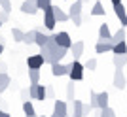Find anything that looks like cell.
<instances>
[{
	"label": "cell",
	"instance_id": "cell-47",
	"mask_svg": "<svg viewBox=\"0 0 127 117\" xmlns=\"http://www.w3.org/2000/svg\"><path fill=\"white\" fill-rule=\"evenodd\" d=\"M0 27H2V23H0Z\"/></svg>",
	"mask_w": 127,
	"mask_h": 117
},
{
	"label": "cell",
	"instance_id": "cell-41",
	"mask_svg": "<svg viewBox=\"0 0 127 117\" xmlns=\"http://www.w3.org/2000/svg\"><path fill=\"white\" fill-rule=\"evenodd\" d=\"M80 2H82V4H89L91 0H80Z\"/></svg>",
	"mask_w": 127,
	"mask_h": 117
},
{
	"label": "cell",
	"instance_id": "cell-30",
	"mask_svg": "<svg viewBox=\"0 0 127 117\" xmlns=\"http://www.w3.org/2000/svg\"><path fill=\"white\" fill-rule=\"evenodd\" d=\"M101 117H116V112L112 108H104V110H101Z\"/></svg>",
	"mask_w": 127,
	"mask_h": 117
},
{
	"label": "cell",
	"instance_id": "cell-22",
	"mask_svg": "<svg viewBox=\"0 0 127 117\" xmlns=\"http://www.w3.org/2000/svg\"><path fill=\"white\" fill-rule=\"evenodd\" d=\"M29 79H31V85H38L40 83V70H29Z\"/></svg>",
	"mask_w": 127,
	"mask_h": 117
},
{
	"label": "cell",
	"instance_id": "cell-6",
	"mask_svg": "<svg viewBox=\"0 0 127 117\" xmlns=\"http://www.w3.org/2000/svg\"><path fill=\"white\" fill-rule=\"evenodd\" d=\"M125 85H127L125 72H123V70H116V72H114V87L120 89V91H123V89H125Z\"/></svg>",
	"mask_w": 127,
	"mask_h": 117
},
{
	"label": "cell",
	"instance_id": "cell-34",
	"mask_svg": "<svg viewBox=\"0 0 127 117\" xmlns=\"http://www.w3.org/2000/svg\"><path fill=\"white\" fill-rule=\"evenodd\" d=\"M46 98H55V89L51 85L46 87Z\"/></svg>",
	"mask_w": 127,
	"mask_h": 117
},
{
	"label": "cell",
	"instance_id": "cell-12",
	"mask_svg": "<svg viewBox=\"0 0 127 117\" xmlns=\"http://www.w3.org/2000/svg\"><path fill=\"white\" fill-rule=\"evenodd\" d=\"M108 98H110V95H108L106 91H102V93H97V108H99V110H104V108H108Z\"/></svg>",
	"mask_w": 127,
	"mask_h": 117
},
{
	"label": "cell",
	"instance_id": "cell-32",
	"mask_svg": "<svg viewBox=\"0 0 127 117\" xmlns=\"http://www.w3.org/2000/svg\"><path fill=\"white\" fill-rule=\"evenodd\" d=\"M38 85H40V83H38ZM38 85H29V98H34V100H36V87Z\"/></svg>",
	"mask_w": 127,
	"mask_h": 117
},
{
	"label": "cell",
	"instance_id": "cell-45",
	"mask_svg": "<svg viewBox=\"0 0 127 117\" xmlns=\"http://www.w3.org/2000/svg\"><path fill=\"white\" fill-rule=\"evenodd\" d=\"M40 117H48V115H40Z\"/></svg>",
	"mask_w": 127,
	"mask_h": 117
},
{
	"label": "cell",
	"instance_id": "cell-44",
	"mask_svg": "<svg viewBox=\"0 0 127 117\" xmlns=\"http://www.w3.org/2000/svg\"><path fill=\"white\" fill-rule=\"evenodd\" d=\"M4 117H11V115H10V113H8V112H6V113H4Z\"/></svg>",
	"mask_w": 127,
	"mask_h": 117
},
{
	"label": "cell",
	"instance_id": "cell-39",
	"mask_svg": "<svg viewBox=\"0 0 127 117\" xmlns=\"http://www.w3.org/2000/svg\"><path fill=\"white\" fill-rule=\"evenodd\" d=\"M0 43H2V45H6V38L2 36V34H0Z\"/></svg>",
	"mask_w": 127,
	"mask_h": 117
},
{
	"label": "cell",
	"instance_id": "cell-28",
	"mask_svg": "<svg viewBox=\"0 0 127 117\" xmlns=\"http://www.w3.org/2000/svg\"><path fill=\"white\" fill-rule=\"evenodd\" d=\"M95 68H97V58H89V60L84 64V70H89V72H93Z\"/></svg>",
	"mask_w": 127,
	"mask_h": 117
},
{
	"label": "cell",
	"instance_id": "cell-27",
	"mask_svg": "<svg viewBox=\"0 0 127 117\" xmlns=\"http://www.w3.org/2000/svg\"><path fill=\"white\" fill-rule=\"evenodd\" d=\"M23 43H27V45L34 43V30H29V32H25V36H23Z\"/></svg>",
	"mask_w": 127,
	"mask_h": 117
},
{
	"label": "cell",
	"instance_id": "cell-7",
	"mask_svg": "<svg viewBox=\"0 0 127 117\" xmlns=\"http://www.w3.org/2000/svg\"><path fill=\"white\" fill-rule=\"evenodd\" d=\"M21 11L27 13V15H36L38 8H36V0H25L21 4Z\"/></svg>",
	"mask_w": 127,
	"mask_h": 117
},
{
	"label": "cell",
	"instance_id": "cell-18",
	"mask_svg": "<svg viewBox=\"0 0 127 117\" xmlns=\"http://www.w3.org/2000/svg\"><path fill=\"white\" fill-rule=\"evenodd\" d=\"M23 112H25V117H34L36 115V110H34V106H32L31 100L23 102Z\"/></svg>",
	"mask_w": 127,
	"mask_h": 117
},
{
	"label": "cell",
	"instance_id": "cell-3",
	"mask_svg": "<svg viewBox=\"0 0 127 117\" xmlns=\"http://www.w3.org/2000/svg\"><path fill=\"white\" fill-rule=\"evenodd\" d=\"M27 66H29V70H40L44 66V60H42V57L40 55H29L27 57Z\"/></svg>",
	"mask_w": 127,
	"mask_h": 117
},
{
	"label": "cell",
	"instance_id": "cell-8",
	"mask_svg": "<svg viewBox=\"0 0 127 117\" xmlns=\"http://www.w3.org/2000/svg\"><path fill=\"white\" fill-rule=\"evenodd\" d=\"M51 13H53V19H55V23H66V21H68L66 11H63L59 6H53V4H51Z\"/></svg>",
	"mask_w": 127,
	"mask_h": 117
},
{
	"label": "cell",
	"instance_id": "cell-15",
	"mask_svg": "<svg viewBox=\"0 0 127 117\" xmlns=\"http://www.w3.org/2000/svg\"><path fill=\"white\" fill-rule=\"evenodd\" d=\"M82 6H84V4H82L80 0H76L74 4L70 6V8H68V13H66L68 19H70V17H76V15H82Z\"/></svg>",
	"mask_w": 127,
	"mask_h": 117
},
{
	"label": "cell",
	"instance_id": "cell-21",
	"mask_svg": "<svg viewBox=\"0 0 127 117\" xmlns=\"http://www.w3.org/2000/svg\"><path fill=\"white\" fill-rule=\"evenodd\" d=\"M66 98H68V102L76 100V87H74V81H70L68 85H66Z\"/></svg>",
	"mask_w": 127,
	"mask_h": 117
},
{
	"label": "cell",
	"instance_id": "cell-9",
	"mask_svg": "<svg viewBox=\"0 0 127 117\" xmlns=\"http://www.w3.org/2000/svg\"><path fill=\"white\" fill-rule=\"evenodd\" d=\"M84 42H72V45H70V55H72V58H74V60H78L80 57H82V55H84Z\"/></svg>",
	"mask_w": 127,
	"mask_h": 117
},
{
	"label": "cell",
	"instance_id": "cell-19",
	"mask_svg": "<svg viewBox=\"0 0 127 117\" xmlns=\"http://www.w3.org/2000/svg\"><path fill=\"white\" fill-rule=\"evenodd\" d=\"M95 51H97L99 55L106 53V51H112V43H110V42H97V45H95Z\"/></svg>",
	"mask_w": 127,
	"mask_h": 117
},
{
	"label": "cell",
	"instance_id": "cell-14",
	"mask_svg": "<svg viewBox=\"0 0 127 117\" xmlns=\"http://www.w3.org/2000/svg\"><path fill=\"white\" fill-rule=\"evenodd\" d=\"M125 36H127V32H125V28L122 27V28H120V30L116 32V34H112L108 42H110L112 45H114V43H118V42H125Z\"/></svg>",
	"mask_w": 127,
	"mask_h": 117
},
{
	"label": "cell",
	"instance_id": "cell-36",
	"mask_svg": "<svg viewBox=\"0 0 127 117\" xmlns=\"http://www.w3.org/2000/svg\"><path fill=\"white\" fill-rule=\"evenodd\" d=\"M68 21H72V23H74V27H80V25H82V15H76V17H70Z\"/></svg>",
	"mask_w": 127,
	"mask_h": 117
},
{
	"label": "cell",
	"instance_id": "cell-26",
	"mask_svg": "<svg viewBox=\"0 0 127 117\" xmlns=\"http://www.w3.org/2000/svg\"><path fill=\"white\" fill-rule=\"evenodd\" d=\"M36 8L38 10H49L51 8V0H36Z\"/></svg>",
	"mask_w": 127,
	"mask_h": 117
},
{
	"label": "cell",
	"instance_id": "cell-46",
	"mask_svg": "<svg viewBox=\"0 0 127 117\" xmlns=\"http://www.w3.org/2000/svg\"><path fill=\"white\" fill-rule=\"evenodd\" d=\"M66 117H72V115H66Z\"/></svg>",
	"mask_w": 127,
	"mask_h": 117
},
{
	"label": "cell",
	"instance_id": "cell-2",
	"mask_svg": "<svg viewBox=\"0 0 127 117\" xmlns=\"http://www.w3.org/2000/svg\"><path fill=\"white\" fill-rule=\"evenodd\" d=\"M68 76H70V79H72V81L84 79V64L80 62V60H72V62H70Z\"/></svg>",
	"mask_w": 127,
	"mask_h": 117
},
{
	"label": "cell",
	"instance_id": "cell-33",
	"mask_svg": "<svg viewBox=\"0 0 127 117\" xmlns=\"http://www.w3.org/2000/svg\"><path fill=\"white\" fill-rule=\"evenodd\" d=\"M91 112H93V110H91L89 104H82V115H84V117H87Z\"/></svg>",
	"mask_w": 127,
	"mask_h": 117
},
{
	"label": "cell",
	"instance_id": "cell-10",
	"mask_svg": "<svg viewBox=\"0 0 127 117\" xmlns=\"http://www.w3.org/2000/svg\"><path fill=\"white\" fill-rule=\"evenodd\" d=\"M114 13H116V17H118V19H120V23H122V27L125 28V25H127L125 6H123V4H116V6H114Z\"/></svg>",
	"mask_w": 127,
	"mask_h": 117
},
{
	"label": "cell",
	"instance_id": "cell-23",
	"mask_svg": "<svg viewBox=\"0 0 127 117\" xmlns=\"http://www.w3.org/2000/svg\"><path fill=\"white\" fill-rule=\"evenodd\" d=\"M104 6L101 4V2H95L93 4V10H91V15H104Z\"/></svg>",
	"mask_w": 127,
	"mask_h": 117
},
{
	"label": "cell",
	"instance_id": "cell-16",
	"mask_svg": "<svg viewBox=\"0 0 127 117\" xmlns=\"http://www.w3.org/2000/svg\"><path fill=\"white\" fill-rule=\"evenodd\" d=\"M112 62H114L116 70H125L127 58H125V55H114V57H112Z\"/></svg>",
	"mask_w": 127,
	"mask_h": 117
},
{
	"label": "cell",
	"instance_id": "cell-35",
	"mask_svg": "<svg viewBox=\"0 0 127 117\" xmlns=\"http://www.w3.org/2000/svg\"><path fill=\"white\" fill-rule=\"evenodd\" d=\"M8 21H10V13H6V11L0 10V23L4 25V23H8Z\"/></svg>",
	"mask_w": 127,
	"mask_h": 117
},
{
	"label": "cell",
	"instance_id": "cell-4",
	"mask_svg": "<svg viewBox=\"0 0 127 117\" xmlns=\"http://www.w3.org/2000/svg\"><path fill=\"white\" fill-rule=\"evenodd\" d=\"M68 70H70V64H63V62H55V64H51V74L55 76V78L68 76Z\"/></svg>",
	"mask_w": 127,
	"mask_h": 117
},
{
	"label": "cell",
	"instance_id": "cell-11",
	"mask_svg": "<svg viewBox=\"0 0 127 117\" xmlns=\"http://www.w3.org/2000/svg\"><path fill=\"white\" fill-rule=\"evenodd\" d=\"M55 19H53V13H51V8L49 10L44 11V27H46V30H53L55 28Z\"/></svg>",
	"mask_w": 127,
	"mask_h": 117
},
{
	"label": "cell",
	"instance_id": "cell-38",
	"mask_svg": "<svg viewBox=\"0 0 127 117\" xmlns=\"http://www.w3.org/2000/svg\"><path fill=\"white\" fill-rule=\"evenodd\" d=\"M6 70H8L6 62H2V60H0V74H6Z\"/></svg>",
	"mask_w": 127,
	"mask_h": 117
},
{
	"label": "cell",
	"instance_id": "cell-24",
	"mask_svg": "<svg viewBox=\"0 0 127 117\" xmlns=\"http://www.w3.org/2000/svg\"><path fill=\"white\" fill-rule=\"evenodd\" d=\"M36 100H40V102L46 100V85H38L36 87Z\"/></svg>",
	"mask_w": 127,
	"mask_h": 117
},
{
	"label": "cell",
	"instance_id": "cell-48",
	"mask_svg": "<svg viewBox=\"0 0 127 117\" xmlns=\"http://www.w3.org/2000/svg\"><path fill=\"white\" fill-rule=\"evenodd\" d=\"M34 117H38V115H34Z\"/></svg>",
	"mask_w": 127,
	"mask_h": 117
},
{
	"label": "cell",
	"instance_id": "cell-43",
	"mask_svg": "<svg viewBox=\"0 0 127 117\" xmlns=\"http://www.w3.org/2000/svg\"><path fill=\"white\" fill-rule=\"evenodd\" d=\"M4 113H6L4 110H0V117H4Z\"/></svg>",
	"mask_w": 127,
	"mask_h": 117
},
{
	"label": "cell",
	"instance_id": "cell-17",
	"mask_svg": "<svg viewBox=\"0 0 127 117\" xmlns=\"http://www.w3.org/2000/svg\"><path fill=\"white\" fill-rule=\"evenodd\" d=\"M112 53L114 55H125L127 53V43L125 42H118L112 45Z\"/></svg>",
	"mask_w": 127,
	"mask_h": 117
},
{
	"label": "cell",
	"instance_id": "cell-13",
	"mask_svg": "<svg viewBox=\"0 0 127 117\" xmlns=\"http://www.w3.org/2000/svg\"><path fill=\"white\" fill-rule=\"evenodd\" d=\"M112 36V32H110V27L106 25V23H102L101 27H99V38H101V42H108Z\"/></svg>",
	"mask_w": 127,
	"mask_h": 117
},
{
	"label": "cell",
	"instance_id": "cell-37",
	"mask_svg": "<svg viewBox=\"0 0 127 117\" xmlns=\"http://www.w3.org/2000/svg\"><path fill=\"white\" fill-rule=\"evenodd\" d=\"M21 98H23V102L29 100V91H27V89H23V91H21Z\"/></svg>",
	"mask_w": 127,
	"mask_h": 117
},
{
	"label": "cell",
	"instance_id": "cell-29",
	"mask_svg": "<svg viewBox=\"0 0 127 117\" xmlns=\"http://www.w3.org/2000/svg\"><path fill=\"white\" fill-rule=\"evenodd\" d=\"M0 10L6 11V13H10L11 11V2L10 0H0Z\"/></svg>",
	"mask_w": 127,
	"mask_h": 117
},
{
	"label": "cell",
	"instance_id": "cell-31",
	"mask_svg": "<svg viewBox=\"0 0 127 117\" xmlns=\"http://www.w3.org/2000/svg\"><path fill=\"white\" fill-rule=\"evenodd\" d=\"M89 106H91V110L97 108V93H95V91H91V93H89Z\"/></svg>",
	"mask_w": 127,
	"mask_h": 117
},
{
	"label": "cell",
	"instance_id": "cell-40",
	"mask_svg": "<svg viewBox=\"0 0 127 117\" xmlns=\"http://www.w3.org/2000/svg\"><path fill=\"white\" fill-rule=\"evenodd\" d=\"M110 2H112L114 6H116V4H122V0H110Z\"/></svg>",
	"mask_w": 127,
	"mask_h": 117
},
{
	"label": "cell",
	"instance_id": "cell-25",
	"mask_svg": "<svg viewBox=\"0 0 127 117\" xmlns=\"http://www.w3.org/2000/svg\"><path fill=\"white\" fill-rule=\"evenodd\" d=\"M11 36H13V42H23L25 32H23L21 28H11Z\"/></svg>",
	"mask_w": 127,
	"mask_h": 117
},
{
	"label": "cell",
	"instance_id": "cell-5",
	"mask_svg": "<svg viewBox=\"0 0 127 117\" xmlns=\"http://www.w3.org/2000/svg\"><path fill=\"white\" fill-rule=\"evenodd\" d=\"M66 115H68L66 102H63V100H55V104H53V115H51V117H66Z\"/></svg>",
	"mask_w": 127,
	"mask_h": 117
},
{
	"label": "cell",
	"instance_id": "cell-42",
	"mask_svg": "<svg viewBox=\"0 0 127 117\" xmlns=\"http://www.w3.org/2000/svg\"><path fill=\"white\" fill-rule=\"evenodd\" d=\"M2 51H4V45H2V43H0V55H2Z\"/></svg>",
	"mask_w": 127,
	"mask_h": 117
},
{
	"label": "cell",
	"instance_id": "cell-20",
	"mask_svg": "<svg viewBox=\"0 0 127 117\" xmlns=\"http://www.w3.org/2000/svg\"><path fill=\"white\" fill-rule=\"evenodd\" d=\"M10 83H11V78H10V76H8V74H0V95L10 87Z\"/></svg>",
	"mask_w": 127,
	"mask_h": 117
},
{
	"label": "cell",
	"instance_id": "cell-1",
	"mask_svg": "<svg viewBox=\"0 0 127 117\" xmlns=\"http://www.w3.org/2000/svg\"><path fill=\"white\" fill-rule=\"evenodd\" d=\"M51 40L55 42L57 47H64V49H70L72 45V40H70V34L68 32H57V34H53Z\"/></svg>",
	"mask_w": 127,
	"mask_h": 117
}]
</instances>
